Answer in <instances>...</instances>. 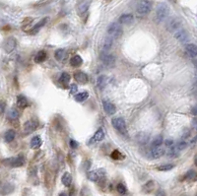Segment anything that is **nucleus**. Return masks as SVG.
<instances>
[{
    "mask_svg": "<svg viewBox=\"0 0 197 196\" xmlns=\"http://www.w3.org/2000/svg\"><path fill=\"white\" fill-rule=\"evenodd\" d=\"M3 165L6 167H23L26 163L24 156H17V157H12V158L5 159L2 162Z\"/></svg>",
    "mask_w": 197,
    "mask_h": 196,
    "instance_id": "nucleus-1",
    "label": "nucleus"
},
{
    "mask_svg": "<svg viewBox=\"0 0 197 196\" xmlns=\"http://www.w3.org/2000/svg\"><path fill=\"white\" fill-rule=\"evenodd\" d=\"M123 30L119 23H112L107 28V35L112 38H119L122 35Z\"/></svg>",
    "mask_w": 197,
    "mask_h": 196,
    "instance_id": "nucleus-2",
    "label": "nucleus"
},
{
    "mask_svg": "<svg viewBox=\"0 0 197 196\" xmlns=\"http://www.w3.org/2000/svg\"><path fill=\"white\" fill-rule=\"evenodd\" d=\"M170 13V8L168 4L166 3H161V4L158 6L157 8V12H156V20L157 22H163V21L166 20V18L168 17Z\"/></svg>",
    "mask_w": 197,
    "mask_h": 196,
    "instance_id": "nucleus-3",
    "label": "nucleus"
},
{
    "mask_svg": "<svg viewBox=\"0 0 197 196\" xmlns=\"http://www.w3.org/2000/svg\"><path fill=\"white\" fill-rule=\"evenodd\" d=\"M152 9V2L148 1V0H143L138 3L136 11L139 15H147L148 13H150Z\"/></svg>",
    "mask_w": 197,
    "mask_h": 196,
    "instance_id": "nucleus-4",
    "label": "nucleus"
},
{
    "mask_svg": "<svg viewBox=\"0 0 197 196\" xmlns=\"http://www.w3.org/2000/svg\"><path fill=\"white\" fill-rule=\"evenodd\" d=\"M112 126L115 128L117 131H119L121 134L126 133V123L122 117H114L112 120Z\"/></svg>",
    "mask_w": 197,
    "mask_h": 196,
    "instance_id": "nucleus-5",
    "label": "nucleus"
},
{
    "mask_svg": "<svg viewBox=\"0 0 197 196\" xmlns=\"http://www.w3.org/2000/svg\"><path fill=\"white\" fill-rule=\"evenodd\" d=\"M100 58H101L103 63L107 67H112L115 64V57L110 53L102 52L101 55H100Z\"/></svg>",
    "mask_w": 197,
    "mask_h": 196,
    "instance_id": "nucleus-6",
    "label": "nucleus"
},
{
    "mask_svg": "<svg viewBox=\"0 0 197 196\" xmlns=\"http://www.w3.org/2000/svg\"><path fill=\"white\" fill-rule=\"evenodd\" d=\"M181 27V21L178 18H173L171 19L167 24V29L170 32H177L178 30H180Z\"/></svg>",
    "mask_w": 197,
    "mask_h": 196,
    "instance_id": "nucleus-7",
    "label": "nucleus"
},
{
    "mask_svg": "<svg viewBox=\"0 0 197 196\" xmlns=\"http://www.w3.org/2000/svg\"><path fill=\"white\" fill-rule=\"evenodd\" d=\"M38 127V122L35 119L28 120L27 122L24 124V132L26 134L32 133L37 130Z\"/></svg>",
    "mask_w": 197,
    "mask_h": 196,
    "instance_id": "nucleus-8",
    "label": "nucleus"
},
{
    "mask_svg": "<svg viewBox=\"0 0 197 196\" xmlns=\"http://www.w3.org/2000/svg\"><path fill=\"white\" fill-rule=\"evenodd\" d=\"M16 45H17L16 38H8L4 41V44H3V48H4V51L6 52L10 53L11 51H13L14 49H15Z\"/></svg>",
    "mask_w": 197,
    "mask_h": 196,
    "instance_id": "nucleus-9",
    "label": "nucleus"
},
{
    "mask_svg": "<svg viewBox=\"0 0 197 196\" xmlns=\"http://www.w3.org/2000/svg\"><path fill=\"white\" fill-rule=\"evenodd\" d=\"M105 176V170H92L87 173L88 179L91 181H98L101 177Z\"/></svg>",
    "mask_w": 197,
    "mask_h": 196,
    "instance_id": "nucleus-10",
    "label": "nucleus"
},
{
    "mask_svg": "<svg viewBox=\"0 0 197 196\" xmlns=\"http://www.w3.org/2000/svg\"><path fill=\"white\" fill-rule=\"evenodd\" d=\"M105 138V131L102 128H100L96 131V133L93 135V137L90 139V142H89V144H97L99 143V142H101L103 139Z\"/></svg>",
    "mask_w": 197,
    "mask_h": 196,
    "instance_id": "nucleus-11",
    "label": "nucleus"
},
{
    "mask_svg": "<svg viewBox=\"0 0 197 196\" xmlns=\"http://www.w3.org/2000/svg\"><path fill=\"white\" fill-rule=\"evenodd\" d=\"M113 44V40L110 37H107L103 38V41L102 42V52L109 53V51L112 49Z\"/></svg>",
    "mask_w": 197,
    "mask_h": 196,
    "instance_id": "nucleus-12",
    "label": "nucleus"
},
{
    "mask_svg": "<svg viewBox=\"0 0 197 196\" xmlns=\"http://www.w3.org/2000/svg\"><path fill=\"white\" fill-rule=\"evenodd\" d=\"M103 109H105V112L107 113V115H114V113H115L116 108L112 103H110L109 101H106V100H103Z\"/></svg>",
    "mask_w": 197,
    "mask_h": 196,
    "instance_id": "nucleus-13",
    "label": "nucleus"
},
{
    "mask_svg": "<svg viewBox=\"0 0 197 196\" xmlns=\"http://www.w3.org/2000/svg\"><path fill=\"white\" fill-rule=\"evenodd\" d=\"M91 2L90 1H79L77 4V11L79 13V15L82 16L83 14H85L88 11L89 7H90Z\"/></svg>",
    "mask_w": 197,
    "mask_h": 196,
    "instance_id": "nucleus-14",
    "label": "nucleus"
},
{
    "mask_svg": "<svg viewBox=\"0 0 197 196\" xmlns=\"http://www.w3.org/2000/svg\"><path fill=\"white\" fill-rule=\"evenodd\" d=\"M174 38H177V40L178 41H180V42H186L188 41V34H187V32L184 31V30H178L177 32H175L174 33Z\"/></svg>",
    "mask_w": 197,
    "mask_h": 196,
    "instance_id": "nucleus-15",
    "label": "nucleus"
},
{
    "mask_svg": "<svg viewBox=\"0 0 197 196\" xmlns=\"http://www.w3.org/2000/svg\"><path fill=\"white\" fill-rule=\"evenodd\" d=\"M185 52L189 57L194 58L197 56V46L193 44H189L185 46Z\"/></svg>",
    "mask_w": 197,
    "mask_h": 196,
    "instance_id": "nucleus-16",
    "label": "nucleus"
},
{
    "mask_svg": "<svg viewBox=\"0 0 197 196\" xmlns=\"http://www.w3.org/2000/svg\"><path fill=\"white\" fill-rule=\"evenodd\" d=\"M74 78H75V80L78 82V83H81V84H86V83H88V81H89L88 75L86 73H84V72H77V73H75Z\"/></svg>",
    "mask_w": 197,
    "mask_h": 196,
    "instance_id": "nucleus-17",
    "label": "nucleus"
},
{
    "mask_svg": "<svg viewBox=\"0 0 197 196\" xmlns=\"http://www.w3.org/2000/svg\"><path fill=\"white\" fill-rule=\"evenodd\" d=\"M165 153H166V150H165L163 147H156V148H152L151 156L153 159H158V158H161Z\"/></svg>",
    "mask_w": 197,
    "mask_h": 196,
    "instance_id": "nucleus-18",
    "label": "nucleus"
},
{
    "mask_svg": "<svg viewBox=\"0 0 197 196\" xmlns=\"http://www.w3.org/2000/svg\"><path fill=\"white\" fill-rule=\"evenodd\" d=\"M133 20H134L133 15H131V14H123V15H121V17L119 18V24L130 25L133 22Z\"/></svg>",
    "mask_w": 197,
    "mask_h": 196,
    "instance_id": "nucleus-19",
    "label": "nucleus"
},
{
    "mask_svg": "<svg viewBox=\"0 0 197 196\" xmlns=\"http://www.w3.org/2000/svg\"><path fill=\"white\" fill-rule=\"evenodd\" d=\"M17 106L18 108L20 109H26L27 106H29V103H28V100L24 97V96H18L17 98Z\"/></svg>",
    "mask_w": 197,
    "mask_h": 196,
    "instance_id": "nucleus-20",
    "label": "nucleus"
},
{
    "mask_svg": "<svg viewBox=\"0 0 197 196\" xmlns=\"http://www.w3.org/2000/svg\"><path fill=\"white\" fill-rule=\"evenodd\" d=\"M106 83H107V77L105 75L100 76L98 77V79H97V86H98L100 90H103V89L106 86Z\"/></svg>",
    "mask_w": 197,
    "mask_h": 196,
    "instance_id": "nucleus-21",
    "label": "nucleus"
},
{
    "mask_svg": "<svg viewBox=\"0 0 197 196\" xmlns=\"http://www.w3.org/2000/svg\"><path fill=\"white\" fill-rule=\"evenodd\" d=\"M62 183L65 185L66 187H70L71 183H72V176L69 173H65L62 176Z\"/></svg>",
    "mask_w": 197,
    "mask_h": 196,
    "instance_id": "nucleus-22",
    "label": "nucleus"
},
{
    "mask_svg": "<svg viewBox=\"0 0 197 196\" xmlns=\"http://www.w3.org/2000/svg\"><path fill=\"white\" fill-rule=\"evenodd\" d=\"M46 22H48V19H46V18H45V19H42V21H39V22H38L37 25H35V26L33 27V29L31 30V31H32L31 34H32V35H35V33H38V32L39 31V29H41V28H42V27H44L45 25L46 24Z\"/></svg>",
    "mask_w": 197,
    "mask_h": 196,
    "instance_id": "nucleus-23",
    "label": "nucleus"
},
{
    "mask_svg": "<svg viewBox=\"0 0 197 196\" xmlns=\"http://www.w3.org/2000/svg\"><path fill=\"white\" fill-rule=\"evenodd\" d=\"M70 63L73 67H79L82 65V63H83V59H82L80 55H74L73 57L71 58Z\"/></svg>",
    "mask_w": 197,
    "mask_h": 196,
    "instance_id": "nucleus-24",
    "label": "nucleus"
},
{
    "mask_svg": "<svg viewBox=\"0 0 197 196\" xmlns=\"http://www.w3.org/2000/svg\"><path fill=\"white\" fill-rule=\"evenodd\" d=\"M42 138L39 136H35L33 139L31 140V147L32 149H38L42 146Z\"/></svg>",
    "mask_w": 197,
    "mask_h": 196,
    "instance_id": "nucleus-25",
    "label": "nucleus"
},
{
    "mask_svg": "<svg viewBox=\"0 0 197 196\" xmlns=\"http://www.w3.org/2000/svg\"><path fill=\"white\" fill-rule=\"evenodd\" d=\"M46 59V53L44 51H41L38 52V54L35 56V63H42Z\"/></svg>",
    "mask_w": 197,
    "mask_h": 196,
    "instance_id": "nucleus-26",
    "label": "nucleus"
},
{
    "mask_svg": "<svg viewBox=\"0 0 197 196\" xmlns=\"http://www.w3.org/2000/svg\"><path fill=\"white\" fill-rule=\"evenodd\" d=\"M16 136V132L14 131L13 129H10L8 130L7 132L5 133L4 135V139H5V141L7 142V143H10V142H12L14 140V138H15Z\"/></svg>",
    "mask_w": 197,
    "mask_h": 196,
    "instance_id": "nucleus-27",
    "label": "nucleus"
},
{
    "mask_svg": "<svg viewBox=\"0 0 197 196\" xmlns=\"http://www.w3.org/2000/svg\"><path fill=\"white\" fill-rule=\"evenodd\" d=\"M88 98H89V93L88 92H81V93H79V94L76 95L75 100H76V101L79 102V103H82V102L86 101Z\"/></svg>",
    "mask_w": 197,
    "mask_h": 196,
    "instance_id": "nucleus-28",
    "label": "nucleus"
},
{
    "mask_svg": "<svg viewBox=\"0 0 197 196\" xmlns=\"http://www.w3.org/2000/svg\"><path fill=\"white\" fill-rule=\"evenodd\" d=\"M163 141H164V139L162 137V135H158V136L154 138V140L152 142V148L161 147V145L163 144Z\"/></svg>",
    "mask_w": 197,
    "mask_h": 196,
    "instance_id": "nucleus-29",
    "label": "nucleus"
},
{
    "mask_svg": "<svg viewBox=\"0 0 197 196\" xmlns=\"http://www.w3.org/2000/svg\"><path fill=\"white\" fill-rule=\"evenodd\" d=\"M185 179L195 181L197 179V173L195 172V170H188L185 174Z\"/></svg>",
    "mask_w": 197,
    "mask_h": 196,
    "instance_id": "nucleus-30",
    "label": "nucleus"
},
{
    "mask_svg": "<svg viewBox=\"0 0 197 196\" xmlns=\"http://www.w3.org/2000/svg\"><path fill=\"white\" fill-rule=\"evenodd\" d=\"M18 117H19V112H17V109H11L8 112V118L11 120H17Z\"/></svg>",
    "mask_w": 197,
    "mask_h": 196,
    "instance_id": "nucleus-31",
    "label": "nucleus"
},
{
    "mask_svg": "<svg viewBox=\"0 0 197 196\" xmlns=\"http://www.w3.org/2000/svg\"><path fill=\"white\" fill-rule=\"evenodd\" d=\"M167 155L169 156L170 158H175V157L178 155V150L177 149V147L173 146V147H171V148L168 149Z\"/></svg>",
    "mask_w": 197,
    "mask_h": 196,
    "instance_id": "nucleus-32",
    "label": "nucleus"
},
{
    "mask_svg": "<svg viewBox=\"0 0 197 196\" xmlns=\"http://www.w3.org/2000/svg\"><path fill=\"white\" fill-rule=\"evenodd\" d=\"M110 157H112L113 160H116V161H119V160H123V159L125 158V156L121 154V153L118 151V150H114V151L112 153Z\"/></svg>",
    "mask_w": 197,
    "mask_h": 196,
    "instance_id": "nucleus-33",
    "label": "nucleus"
},
{
    "mask_svg": "<svg viewBox=\"0 0 197 196\" xmlns=\"http://www.w3.org/2000/svg\"><path fill=\"white\" fill-rule=\"evenodd\" d=\"M54 56H55L56 60L61 61V60H63L64 56H65V51H64V49H61V48L57 49V51H55V53H54Z\"/></svg>",
    "mask_w": 197,
    "mask_h": 196,
    "instance_id": "nucleus-34",
    "label": "nucleus"
},
{
    "mask_svg": "<svg viewBox=\"0 0 197 196\" xmlns=\"http://www.w3.org/2000/svg\"><path fill=\"white\" fill-rule=\"evenodd\" d=\"M174 165L173 164H166V165H161L158 167V170H161V172H168V170H171V169H174Z\"/></svg>",
    "mask_w": 197,
    "mask_h": 196,
    "instance_id": "nucleus-35",
    "label": "nucleus"
},
{
    "mask_svg": "<svg viewBox=\"0 0 197 196\" xmlns=\"http://www.w3.org/2000/svg\"><path fill=\"white\" fill-rule=\"evenodd\" d=\"M59 81L61 82L62 84H68V83H69V81H70V75L66 72L62 73L61 76H60Z\"/></svg>",
    "mask_w": 197,
    "mask_h": 196,
    "instance_id": "nucleus-36",
    "label": "nucleus"
},
{
    "mask_svg": "<svg viewBox=\"0 0 197 196\" xmlns=\"http://www.w3.org/2000/svg\"><path fill=\"white\" fill-rule=\"evenodd\" d=\"M116 190L119 192L120 194H124L126 193V187H125V185L122 184V183H118L117 186H116Z\"/></svg>",
    "mask_w": 197,
    "mask_h": 196,
    "instance_id": "nucleus-37",
    "label": "nucleus"
},
{
    "mask_svg": "<svg viewBox=\"0 0 197 196\" xmlns=\"http://www.w3.org/2000/svg\"><path fill=\"white\" fill-rule=\"evenodd\" d=\"M187 146V143H186V141L185 140H181L178 142V144L177 145V149L178 151H180V150H183V149Z\"/></svg>",
    "mask_w": 197,
    "mask_h": 196,
    "instance_id": "nucleus-38",
    "label": "nucleus"
},
{
    "mask_svg": "<svg viewBox=\"0 0 197 196\" xmlns=\"http://www.w3.org/2000/svg\"><path fill=\"white\" fill-rule=\"evenodd\" d=\"M6 109V103L4 101H0V115H2L5 112Z\"/></svg>",
    "mask_w": 197,
    "mask_h": 196,
    "instance_id": "nucleus-39",
    "label": "nucleus"
},
{
    "mask_svg": "<svg viewBox=\"0 0 197 196\" xmlns=\"http://www.w3.org/2000/svg\"><path fill=\"white\" fill-rule=\"evenodd\" d=\"M77 90H78V88H77V86H76V84H72L70 86V93L71 94H73V95H75L77 93Z\"/></svg>",
    "mask_w": 197,
    "mask_h": 196,
    "instance_id": "nucleus-40",
    "label": "nucleus"
},
{
    "mask_svg": "<svg viewBox=\"0 0 197 196\" xmlns=\"http://www.w3.org/2000/svg\"><path fill=\"white\" fill-rule=\"evenodd\" d=\"M165 144H166V146L168 148H171V147H173V146H174V142L173 140H166L165 141Z\"/></svg>",
    "mask_w": 197,
    "mask_h": 196,
    "instance_id": "nucleus-41",
    "label": "nucleus"
},
{
    "mask_svg": "<svg viewBox=\"0 0 197 196\" xmlns=\"http://www.w3.org/2000/svg\"><path fill=\"white\" fill-rule=\"evenodd\" d=\"M70 146L72 147L73 149H75V148H77V146H78V144H77V142L75 141V140H70Z\"/></svg>",
    "mask_w": 197,
    "mask_h": 196,
    "instance_id": "nucleus-42",
    "label": "nucleus"
},
{
    "mask_svg": "<svg viewBox=\"0 0 197 196\" xmlns=\"http://www.w3.org/2000/svg\"><path fill=\"white\" fill-rule=\"evenodd\" d=\"M191 113H192L193 115L197 116V104L192 108V109H191Z\"/></svg>",
    "mask_w": 197,
    "mask_h": 196,
    "instance_id": "nucleus-43",
    "label": "nucleus"
},
{
    "mask_svg": "<svg viewBox=\"0 0 197 196\" xmlns=\"http://www.w3.org/2000/svg\"><path fill=\"white\" fill-rule=\"evenodd\" d=\"M157 196H166V194H165V192L163 190H159L157 192Z\"/></svg>",
    "mask_w": 197,
    "mask_h": 196,
    "instance_id": "nucleus-44",
    "label": "nucleus"
},
{
    "mask_svg": "<svg viewBox=\"0 0 197 196\" xmlns=\"http://www.w3.org/2000/svg\"><path fill=\"white\" fill-rule=\"evenodd\" d=\"M58 196H68L65 192H61V193H59V195Z\"/></svg>",
    "mask_w": 197,
    "mask_h": 196,
    "instance_id": "nucleus-45",
    "label": "nucleus"
},
{
    "mask_svg": "<svg viewBox=\"0 0 197 196\" xmlns=\"http://www.w3.org/2000/svg\"><path fill=\"white\" fill-rule=\"evenodd\" d=\"M193 64H194V66H195V68L197 69V59H195L194 61H193Z\"/></svg>",
    "mask_w": 197,
    "mask_h": 196,
    "instance_id": "nucleus-46",
    "label": "nucleus"
},
{
    "mask_svg": "<svg viewBox=\"0 0 197 196\" xmlns=\"http://www.w3.org/2000/svg\"><path fill=\"white\" fill-rule=\"evenodd\" d=\"M194 86H195V88L197 89V77L195 78V82H194Z\"/></svg>",
    "mask_w": 197,
    "mask_h": 196,
    "instance_id": "nucleus-47",
    "label": "nucleus"
},
{
    "mask_svg": "<svg viewBox=\"0 0 197 196\" xmlns=\"http://www.w3.org/2000/svg\"><path fill=\"white\" fill-rule=\"evenodd\" d=\"M194 163H195V165L197 166V155L195 156V158H194Z\"/></svg>",
    "mask_w": 197,
    "mask_h": 196,
    "instance_id": "nucleus-48",
    "label": "nucleus"
},
{
    "mask_svg": "<svg viewBox=\"0 0 197 196\" xmlns=\"http://www.w3.org/2000/svg\"><path fill=\"white\" fill-rule=\"evenodd\" d=\"M196 196H197V194H196Z\"/></svg>",
    "mask_w": 197,
    "mask_h": 196,
    "instance_id": "nucleus-49",
    "label": "nucleus"
}]
</instances>
